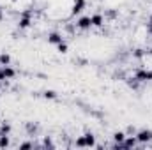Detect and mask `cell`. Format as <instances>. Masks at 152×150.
I'll list each match as a JSON object with an SVG mask.
<instances>
[{
    "label": "cell",
    "instance_id": "30",
    "mask_svg": "<svg viewBox=\"0 0 152 150\" xmlns=\"http://www.w3.org/2000/svg\"><path fill=\"white\" fill-rule=\"evenodd\" d=\"M2 85H4V81H0V88H2Z\"/></svg>",
    "mask_w": 152,
    "mask_h": 150
},
{
    "label": "cell",
    "instance_id": "5",
    "mask_svg": "<svg viewBox=\"0 0 152 150\" xmlns=\"http://www.w3.org/2000/svg\"><path fill=\"white\" fill-rule=\"evenodd\" d=\"M85 5H87L85 0H75V2H73V9H71V14H73V16L80 14V12L85 9Z\"/></svg>",
    "mask_w": 152,
    "mask_h": 150
},
{
    "label": "cell",
    "instance_id": "29",
    "mask_svg": "<svg viewBox=\"0 0 152 150\" xmlns=\"http://www.w3.org/2000/svg\"><path fill=\"white\" fill-rule=\"evenodd\" d=\"M11 2H12V4H16V2H18V0H11Z\"/></svg>",
    "mask_w": 152,
    "mask_h": 150
},
{
    "label": "cell",
    "instance_id": "10",
    "mask_svg": "<svg viewBox=\"0 0 152 150\" xmlns=\"http://www.w3.org/2000/svg\"><path fill=\"white\" fill-rule=\"evenodd\" d=\"M126 133L124 131H117V133H113V141L115 143H124V140H126Z\"/></svg>",
    "mask_w": 152,
    "mask_h": 150
},
{
    "label": "cell",
    "instance_id": "23",
    "mask_svg": "<svg viewBox=\"0 0 152 150\" xmlns=\"http://www.w3.org/2000/svg\"><path fill=\"white\" fill-rule=\"evenodd\" d=\"M28 149H34V143L25 141V143H21V145H20V150H28Z\"/></svg>",
    "mask_w": 152,
    "mask_h": 150
},
{
    "label": "cell",
    "instance_id": "13",
    "mask_svg": "<svg viewBox=\"0 0 152 150\" xmlns=\"http://www.w3.org/2000/svg\"><path fill=\"white\" fill-rule=\"evenodd\" d=\"M11 131H12L11 124H9V122H2V125H0V134H11Z\"/></svg>",
    "mask_w": 152,
    "mask_h": 150
},
{
    "label": "cell",
    "instance_id": "27",
    "mask_svg": "<svg viewBox=\"0 0 152 150\" xmlns=\"http://www.w3.org/2000/svg\"><path fill=\"white\" fill-rule=\"evenodd\" d=\"M149 23H152V14H151V18H149Z\"/></svg>",
    "mask_w": 152,
    "mask_h": 150
},
{
    "label": "cell",
    "instance_id": "26",
    "mask_svg": "<svg viewBox=\"0 0 152 150\" xmlns=\"http://www.w3.org/2000/svg\"><path fill=\"white\" fill-rule=\"evenodd\" d=\"M2 20H4V12L0 11V21H2Z\"/></svg>",
    "mask_w": 152,
    "mask_h": 150
},
{
    "label": "cell",
    "instance_id": "18",
    "mask_svg": "<svg viewBox=\"0 0 152 150\" xmlns=\"http://www.w3.org/2000/svg\"><path fill=\"white\" fill-rule=\"evenodd\" d=\"M75 145L80 147V149H85V147H87V145H85V136H78L76 141H75Z\"/></svg>",
    "mask_w": 152,
    "mask_h": 150
},
{
    "label": "cell",
    "instance_id": "16",
    "mask_svg": "<svg viewBox=\"0 0 152 150\" xmlns=\"http://www.w3.org/2000/svg\"><path fill=\"white\" fill-rule=\"evenodd\" d=\"M67 50H69V48H67V42H64V41H62V42H58V44H57V51H58V53H62V55H64V53H67Z\"/></svg>",
    "mask_w": 152,
    "mask_h": 150
},
{
    "label": "cell",
    "instance_id": "28",
    "mask_svg": "<svg viewBox=\"0 0 152 150\" xmlns=\"http://www.w3.org/2000/svg\"><path fill=\"white\" fill-rule=\"evenodd\" d=\"M149 55H151V57H152V48H151V51H149Z\"/></svg>",
    "mask_w": 152,
    "mask_h": 150
},
{
    "label": "cell",
    "instance_id": "7",
    "mask_svg": "<svg viewBox=\"0 0 152 150\" xmlns=\"http://www.w3.org/2000/svg\"><path fill=\"white\" fill-rule=\"evenodd\" d=\"M90 21H92V27H103L104 25V18H103V14H92L90 16Z\"/></svg>",
    "mask_w": 152,
    "mask_h": 150
},
{
    "label": "cell",
    "instance_id": "15",
    "mask_svg": "<svg viewBox=\"0 0 152 150\" xmlns=\"http://www.w3.org/2000/svg\"><path fill=\"white\" fill-rule=\"evenodd\" d=\"M11 64V55L9 53H2L0 55V66H9Z\"/></svg>",
    "mask_w": 152,
    "mask_h": 150
},
{
    "label": "cell",
    "instance_id": "17",
    "mask_svg": "<svg viewBox=\"0 0 152 150\" xmlns=\"http://www.w3.org/2000/svg\"><path fill=\"white\" fill-rule=\"evenodd\" d=\"M145 53H147L145 50H142V48H136V50L133 51V57H134V58H143V57H145Z\"/></svg>",
    "mask_w": 152,
    "mask_h": 150
},
{
    "label": "cell",
    "instance_id": "19",
    "mask_svg": "<svg viewBox=\"0 0 152 150\" xmlns=\"http://www.w3.org/2000/svg\"><path fill=\"white\" fill-rule=\"evenodd\" d=\"M42 95H44V99H57V92L55 90H46Z\"/></svg>",
    "mask_w": 152,
    "mask_h": 150
},
{
    "label": "cell",
    "instance_id": "11",
    "mask_svg": "<svg viewBox=\"0 0 152 150\" xmlns=\"http://www.w3.org/2000/svg\"><path fill=\"white\" fill-rule=\"evenodd\" d=\"M4 74H5V79H12L16 76V71L12 67H9V66H4Z\"/></svg>",
    "mask_w": 152,
    "mask_h": 150
},
{
    "label": "cell",
    "instance_id": "1",
    "mask_svg": "<svg viewBox=\"0 0 152 150\" xmlns=\"http://www.w3.org/2000/svg\"><path fill=\"white\" fill-rule=\"evenodd\" d=\"M136 140H138V143H151L152 141V131L151 129H140V131H136Z\"/></svg>",
    "mask_w": 152,
    "mask_h": 150
},
{
    "label": "cell",
    "instance_id": "22",
    "mask_svg": "<svg viewBox=\"0 0 152 150\" xmlns=\"http://www.w3.org/2000/svg\"><path fill=\"white\" fill-rule=\"evenodd\" d=\"M127 85H129L131 88H134V90H136V88H138V85H140V81H138L136 78H133V79H129V81H127Z\"/></svg>",
    "mask_w": 152,
    "mask_h": 150
},
{
    "label": "cell",
    "instance_id": "21",
    "mask_svg": "<svg viewBox=\"0 0 152 150\" xmlns=\"http://www.w3.org/2000/svg\"><path fill=\"white\" fill-rule=\"evenodd\" d=\"M124 133H126L127 136H134V134H136V127H134V125H127V129H126Z\"/></svg>",
    "mask_w": 152,
    "mask_h": 150
},
{
    "label": "cell",
    "instance_id": "24",
    "mask_svg": "<svg viewBox=\"0 0 152 150\" xmlns=\"http://www.w3.org/2000/svg\"><path fill=\"white\" fill-rule=\"evenodd\" d=\"M0 81H5V74H4V66H0Z\"/></svg>",
    "mask_w": 152,
    "mask_h": 150
},
{
    "label": "cell",
    "instance_id": "25",
    "mask_svg": "<svg viewBox=\"0 0 152 150\" xmlns=\"http://www.w3.org/2000/svg\"><path fill=\"white\" fill-rule=\"evenodd\" d=\"M147 32L152 36V23H147Z\"/></svg>",
    "mask_w": 152,
    "mask_h": 150
},
{
    "label": "cell",
    "instance_id": "8",
    "mask_svg": "<svg viewBox=\"0 0 152 150\" xmlns=\"http://www.w3.org/2000/svg\"><path fill=\"white\" fill-rule=\"evenodd\" d=\"M64 41V37H62V34H58V32H51L50 36H48V42L50 44H58V42H62Z\"/></svg>",
    "mask_w": 152,
    "mask_h": 150
},
{
    "label": "cell",
    "instance_id": "3",
    "mask_svg": "<svg viewBox=\"0 0 152 150\" xmlns=\"http://www.w3.org/2000/svg\"><path fill=\"white\" fill-rule=\"evenodd\" d=\"M134 78L140 81V83H143V81H151L152 79V69H140V71H136L134 73Z\"/></svg>",
    "mask_w": 152,
    "mask_h": 150
},
{
    "label": "cell",
    "instance_id": "2",
    "mask_svg": "<svg viewBox=\"0 0 152 150\" xmlns=\"http://www.w3.org/2000/svg\"><path fill=\"white\" fill-rule=\"evenodd\" d=\"M30 25H32V12H30V11H25V12L21 14L20 21H18V27H20L21 30H25V28H28Z\"/></svg>",
    "mask_w": 152,
    "mask_h": 150
},
{
    "label": "cell",
    "instance_id": "6",
    "mask_svg": "<svg viewBox=\"0 0 152 150\" xmlns=\"http://www.w3.org/2000/svg\"><path fill=\"white\" fill-rule=\"evenodd\" d=\"M138 145V140H136V136H126V140H124V149L131 150L134 149Z\"/></svg>",
    "mask_w": 152,
    "mask_h": 150
},
{
    "label": "cell",
    "instance_id": "12",
    "mask_svg": "<svg viewBox=\"0 0 152 150\" xmlns=\"http://www.w3.org/2000/svg\"><path fill=\"white\" fill-rule=\"evenodd\" d=\"M25 129H27L28 134H36L37 129H39V125L37 124H32V122H27V124H25Z\"/></svg>",
    "mask_w": 152,
    "mask_h": 150
},
{
    "label": "cell",
    "instance_id": "14",
    "mask_svg": "<svg viewBox=\"0 0 152 150\" xmlns=\"http://www.w3.org/2000/svg\"><path fill=\"white\" fill-rule=\"evenodd\" d=\"M9 143V134H0V149H7Z\"/></svg>",
    "mask_w": 152,
    "mask_h": 150
},
{
    "label": "cell",
    "instance_id": "31",
    "mask_svg": "<svg viewBox=\"0 0 152 150\" xmlns=\"http://www.w3.org/2000/svg\"><path fill=\"white\" fill-rule=\"evenodd\" d=\"M0 11H2V7H0Z\"/></svg>",
    "mask_w": 152,
    "mask_h": 150
},
{
    "label": "cell",
    "instance_id": "20",
    "mask_svg": "<svg viewBox=\"0 0 152 150\" xmlns=\"http://www.w3.org/2000/svg\"><path fill=\"white\" fill-rule=\"evenodd\" d=\"M42 145H44L46 149H55V145H53V141H51V138H50V136H46V138H44Z\"/></svg>",
    "mask_w": 152,
    "mask_h": 150
},
{
    "label": "cell",
    "instance_id": "4",
    "mask_svg": "<svg viewBox=\"0 0 152 150\" xmlns=\"http://www.w3.org/2000/svg\"><path fill=\"white\" fill-rule=\"evenodd\" d=\"M76 27L80 30H88L92 27V21H90V16H81L78 21H76Z\"/></svg>",
    "mask_w": 152,
    "mask_h": 150
},
{
    "label": "cell",
    "instance_id": "9",
    "mask_svg": "<svg viewBox=\"0 0 152 150\" xmlns=\"http://www.w3.org/2000/svg\"><path fill=\"white\" fill-rule=\"evenodd\" d=\"M83 136H85V145H87V147H90V149L96 147V136H94L92 133H85Z\"/></svg>",
    "mask_w": 152,
    "mask_h": 150
}]
</instances>
